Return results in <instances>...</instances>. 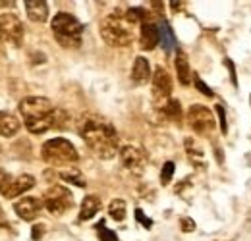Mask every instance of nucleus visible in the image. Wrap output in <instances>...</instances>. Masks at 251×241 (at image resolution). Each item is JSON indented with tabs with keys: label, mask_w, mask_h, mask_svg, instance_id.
<instances>
[{
	"label": "nucleus",
	"mask_w": 251,
	"mask_h": 241,
	"mask_svg": "<svg viewBox=\"0 0 251 241\" xmlns=\"http://www.w3.org/2000/svg\"><path fill=\"white\" fill-rule=\"evenodd\" d=\"M79 135L83 137V141L87 143V147L102 160L112 158L118 149H120V141H118V133L114 129V125L108 120H104L102 116H97L91 112H85L79 123H77Z\"/></svg>",
	"instance_id": "1"
},
{
	"label": "nucleus",
	"mask_w": 251,
	"mask_h": 241,
	"mask_svg": "<svg viewBox=\"0 0 251 241\" xmlns=\"http://www.w3.org/2000/svg\"><path fill=\"white\" fill-rule=\"evenodd\" d=\"M20 112L25 127L31 133H45L47 129H54V114L56 108L47 96H25L20 102Z\"/></svg>",
	"instance_id": "2"
},
{
	"label": "nucleus",
	"mask_w": 251,
	"mask_h": 241,
	"mask_svg": "<svg viewBox=\"0 0 251 241\" xmlns=\"http://www.w3.org/2000/svg\"><path fill=\"white\" fill-rule=\"evenodd\" d=\"M133 24L126 18V12L116 10L100 22V35L110 47H127L133 41Z\"/></svg>",
	"instance_id": "3"
},
{
	"label": "nucleus",
	"mask_w": 251,
	"mask_h": 241,
	"mask_svg": "<svg viewBox=\"0 0 251 241\" xmlns=\"http://www.w3.org/2000/svg\"><path fill=\"white\" fill-rule=\"evenodd\" d=\"M52 33L54 39L58 41V45L64 48H79L81 47V39H83V25L81 22L68 14V12H58L52 18Z\"/></svg>",
	"instance_id": "4"
},
{
	"label": "nucleus",
	"mask_w": 251,
	"mask_h": 241,
	"mask_svg": "<svg viewBox=\"0 0 251 241\" xmlns=\"http://www.w3.org/2000/svg\"><path fill=\"white\" fill-rule=\"evenodd\" d=\"M41 156L45 162H49L52 166H66V168L79 160V154L75 151V147L62 137L49 139L41 149Z\"/></svg>",
	"instance_id": "5"
},
{
	"label": "nucleus",
	"mask_w": 251,
	"mask_h": 241,
	"mask_svg": "<svg viewBox=\"0 0 251 241\" xmlns=\"http://www.w3.org/2000/svg\"><path fill=\"white\" fill-rule=\"evenodd\" d=\"M43 203H45V209L52 216H62L64 212L72 209L74 195L70 189H66L62 185H50L43 195Z\"/></svg>",
	"instance_id": "6"
},
{
	"label": "nucleus",
	"mask_w": 251,
	"mask_h": 241,
	"mask_svg": "<svg viewBox=\"0 0 251 241\" xmlns=\"http://www.w3.org/2000/svg\"><path fill=\"white\" fill-rule=\"evenodd\" d=\"M35 185V178L31 174H20V176H10L8 172L0 170V193L6 199H16L27 189Z\"/></svg>",
	"instance_id": "7"
},
{
	"label": "nucleus",
	"mask_w": 251,
	"mask_h": 241,
	"mask_svg": "<svg viewBox=\"0 0 251 241\" xmlns=\"http://www.w3.org/2000/svg\"><path fill=\"white\" fill-rule=\"evenodd\" d=\"M189 127L199 135H211L215 129V116L203 104H191L188 110Z\"/></svg>",
	"instance_id": "8"
},
{
	"label": "nucleus",
	"mask_w": 251,
	"mask_h": 241,
	"mask_svg": "<svg viewBox=\"0 0 251 241\" xmlns=\"http://www.w3.org/2000/svg\"><path fill=\"white\" fill-rule=\"evenodd\" d=\"M151 85H153V100H155V106L158 110L170 100V93H172V77L170 73L158 66L153 73V79H151Z\"/></svg>",
	"instance_id": "9"
},
{
	"label": "nucleus",
	"mask_w": 251,
	"mask_h": 241,
	"mask_svg": "<svg viewBox=\"0 0 251 241\" xmlns=\"http://www.w3.org/2000/svg\"><path fill=\"white\" fill-rule=\"evenodd\" d=\"M0 37L14 47H20L24 43V25L18 20V16L14 14L0 16Z\"/></svg>",
	"instance_id": "10"
},
{
	"label": "nucleus",
	"mask_w": 251,
	"mask_h": 241,
	"mask_svg": "<svg viewBox=\"0 0 251 241\" xmlns=\"http://www.w3.org/2000/svg\"><path fill=\"white\" fill-rule=\"evenodd\" d=\"M120 160H122V164L126 168L135 176L143 174V170L147 166V158H145L143 151L133 147V145H126V147L120 149Z\"/></svg>",
	"instance_id": "11"
},
{
	"label": "nucleus",
	"mask_w": 251,
	"mask_h": 241,
	"mask_svg": "<svg viewBox=\"0 0 251 241\" xmlns=\"http://www.w3.org/2000/svg\"><path fill=\"white\" fill-rule=\"evenodd\" d=\"M43 207H45V203L41 199H37V197H24V199L16 201L14 211L24 220H33V218H37V214L41 212Z\"/></svg>",
	"instance_id": "12"
},
{
	"label": "nucleus",
	"mask_w": 251,
	"mask_h": 241,
	"mask_svg": "<svg viewBox=\"0 0 251 241\" xmlns=\"http://www.w3.org/2000/svg\"><path fill=\"white\" fill-rule=\"evenodd\" d=\"M160 41V33H158V27L155 24L147 22L141 25V31H139V45L143 50H153Z\"/></svg>",
	"instance_id": "13"
},
{
	"label": "nucleus",
	"mask_w": 251,
	"mask_h": 241,
	"mask_svg": "<svg viewBox=\"0 0 251 241\" xmlns=\"http://www.w3.org/2000/svg\"><path fill=\"white\" fill-rule=\"evenodd\" d=\"M149 79H153L151 77V64L145 56H137L133 62V68H131V81L137 85H143Z\"/></svg>",
	"instance_id": "14"
},
{
	"label": "nucleus",
	"mask_w": 251,
	"mask_h": 241,
	"mask_svg": "<svg viewBox=\"0 0 251 241\" xmlns=\"http://www.w3.org/2000/svg\"><path fill=\"white\" fill-rule=\"evenodd\" d=\"M25 12L29 16L31 22H37V24H43L47 22L49 18V6L45 0H25Z\"/></svg>",
	"instance_id": "15"
},
{
	"label": "nucleus",
	"mask_w": 251,
	"mask_h": 241,
	"mask_svg": "<svg viewBox=\"0 0 251 241\" xmlns=\"http://www.w3.org/2000/svg\"><path fill=\"white\" fill-rule=\"evenodd\" d=\"M174 64H176V73H178V81L182 85H189L191 83V68H189V60L186 56V52L178 50L176 52V58H174Z\"/></svg>",
	"instance_id": "16"
},
{
	"label": "nucleus",
	"mask_w": 251,
	"mask_h": 241,
	"mask_svg": "<svg viewBox=\"0 0 251 241\" xmlns=\"http://www.w3.org/2000/svg\"><path fill=\"white\" fill-rule=\"evenodd\" d=\"M20 127H22V123L16 116L0 110V135L2 137H14L20 131Z\"/></svg>",
	"instance_id": "17"
},
{
	"label": "nucleus",
	"mask_w": 251,
	"mask_h": 241,
	"mask_svg": "<svg viewBox=\"0 0 251 241\" xmlns=\"http://www.w3.org/2000/svg\"><path fill=\"white\" fill-rule=\"evenodd\" d=\"M99 211H100V199H99V197H95V195H87V197L81 201V209H79V222L91 220Z\"/></svg>",
	"instance_id": "18"
},
{
	"label": "nucleus",
	"mask_w": 251,
	"mask_h": 241,
	"mask_svg": "<svg viewBox=\"0 0 251 241\" xmlns=\"http://www.w3.org/2000/svg\"><path fill=\"white\" fill-rule=\"evenodd\" d=\"M184 143H186V152H188L189 160L197 168H205V154H203V149L199 147V143L195 139H191V137H188Z\"/></svg>",
	"instance_id": "19"
},
{
	"label": "nucleus",
	"mask_w": 251,
	"mask_h": 241,
	"mask_svg": "<svg viewBox=\"0 0 251 241\" xmlns=\"http://www.w3.org/2000/svg\"><path fill=\"white\" fill-rule=\"evenodd\" d=\"M58 178L64 181H68V183H72V185H77V187H85L87 185V181L83 178V174L77 170V168H64L62 172H58Z\"/></svg>",
	"instance_id": "20"
},
{
	"label": "nucleus",
	"mask_w": 251,
	"mask_h": 241,
	"mask_svg": "<svg viewBox=\"0 0 251 241\" xmlns=\"http://www.w3.org/2000/svg\"><path fill=\"white\" fill-rule=\"evenodd\" d=\"M160 112H162L168 120H174V121L182 120V106H180V102H178L176 98H170V100L160 108Z\"/></svg>",
	"instance_id": "21"
},
{
	"label": "nucleus",
	"mask_w": 251,
	"mask_h": 241,
	"mask_svg": "<svg viewBox=\"0 0 251 241\" xmlns=\"http://www.w3.org/2000/svg\"><path fill=\"white\" fill-rule=\"evenodd\" d=\"M126 201H122V199H112L110 201V205H108V214L116 220V222H122L126 218Z\"/></svg>",
	"instance_id": "22"
},
{
	"label": "nucleus",
	"mask_w": 251,
	"mask_h": 241,
	"mask_svg": "<svg viewBox=\"0 0 251 241\" xmlns=\"http://www.w3.org/2000/svg\"><path fill=\"white\" fill-rule=\"evenodd\" d=\"M158 33H160V43H162V47H164L166 50H170V48L176 45V41H174V35H172V31H170V27H168L166 22L160 24Z\"/></svg>",
	"instance_id": "23"
},
{
	"label": "nucleus",
	"mask_w": 251,
	"mask_h": 241,
	"mask_svg": "<svg viewBox=\"0 0 251 241\" xmlns=\"http://www.w3.org/2000/svg\"><path fill=\"white\" fill-rule=\"evenodd\" d=\"M97 232H99V240H100V241H118L116 234H114L112 230H108V228H106L104 220L97 224Z\"/></svg>",
	"instance_id": "24"
},
{
	"label": "nucleus",
	"mask_w": 251,
	"mask_h": 241,
	"mask_svg": "<svg viewBox=\"0 0 251 241\" xmlns=\"http://www.w3.org/2000/svg\"><path fill=\"white\" fill-rule=\"evenodd\" d=\"M172 176H174V162H164V166H162V172H160V183L162 185H166V183H170L172 180Z\"/></svg>",
	"instance_id": "25"
},
{
	"label": "nucleus",
	"mask_w": 251,
	"mask_h": 241,
	"mask_svg": "<svg viewBox=\"0 0 251 241\" xmlns=\"http://www.w3.org/2000/svg\"><path fill=\"white\" fill-rule=\"evenodd\" d=\"M217 110V114H219V120H220V129H222V133H226L228 131V123H226V114H224V108L222 106H217L215 108Z\"/></svg>",
	"instance_id": "26"
},
{
	"label": "nucleus",
	"mask_w": 251,
	"mask_h": 241,
	"mask_svg": "<svg viewBox=\"0 0 251 241\" xmlns=\"http://www.w3.org/2000/svg\"><path fill=\"white\" fill-rule=\"evenodd\" d=\"M180 226H182V232H186V234L195 230V222H193L191 218H182V220H180Z\"/></svg>",
	"instance_id": "27"
},
{
	"label": "nucleus",
	"mask_w": 251,
	"mask_h": 241,
	"mask_svg": "<svg viewBox=\"0 0 251 241\" xmlns=\"http://www.w3.org/2000/svg\"><path fill=\"white\" fill-rule=\"evenodd\" d=\"M193 81H195V87H197V89L201 91V93H205L207 96H213V91L209 89V87H207V85H205V83H203V81H201V79H199L197 75L193 77Z\"/></svg>",
	"instance_id": "28"
},
{
	"label": "nucleus",
	"mask_w": 251,
	"mask_h": 241,
	"mask_svg": "<svg viewBox=\"0 0 251 241\" xmlns=\"http://www.w3.org/2000/svg\"><path fill=\"white\" fill-rule=\"evenodd\" d=\"M43 234H45V226H43V224H37V226H33V230H31L33 241H39L41 238H43Z\"/></svg>",
	"instance_id": "29"
},
{
	"label": "nucleus",
	"mask_w": 251,
	"mask_h": 241,
	"mask_svg": "<svg viewBox=\"0 0 251 241\" xmlns=\"http://www.w3.org/2000/svg\"><path fill=\"white\" fill-rule=\"evenodd\" d=\"M135 216L139 218V222H141V224H143L145 228H151V226H153V222H151V218H147V216L143 214V211H141V209H137V211H135Z\"/></svg>",
	"instance_id": "30"
},
{
	"label": "nucleus",
	"mask_w": 251,
	"mask_h": 241,
	"mask_svg": "<svg viewBox=\"0 0 251 241\" xmlns=\"http://www.w3.org/2000/svg\"><path fill=\"white\" fill-rule=\"evenodd\" d=\"M224 64L228 66V70H230V73H232V81L236 83V73H234V68H232V62H230V60H226V62H224Z\"/></svg>",
	"instance_id": "31"
},
{
	"label": "nucleus",
	"mask_w": 251,
	"mask_h": 241,
	"mask_svg": "<svg viewBox=\"0 0 251 241\" xmlns=\"http://www.w3.org/2000/svg\"><path fill=\"white\" fill-rule=\"evenodd\" d=\"M172 4V10H182L184 8V2H170Z\"/></svg>",
	"instance_id": "32"
},
{
	"label": "nucleus",
	"mask_w": 251,
	"mask_h": 241,
	"mask_svg": "<svg viewBox=\"0 0 251 241\" xmlns=\"http://www.w3.org/2000/svg\"><path fill=\"white\" fill-rule=\"evenodd\" d=\"M0 224H4V214H2V211H0Z\"/></svg>",
	"instance_id": "33"
},
{
	"label": "nucleus",
	"mask_w": 251,
	"mask_h": 241,
	"mask_svg": "<svg viewBox=\"0 0 251 241\" xmlns=\"http://www.w3.org/2000/svg\"><path fill=\"white\" fill-rule=\"evenodd\" d=\"M0 39H2V37H0Z\"/></svg>",
	"instance_id": "34"
}]
</instances>
